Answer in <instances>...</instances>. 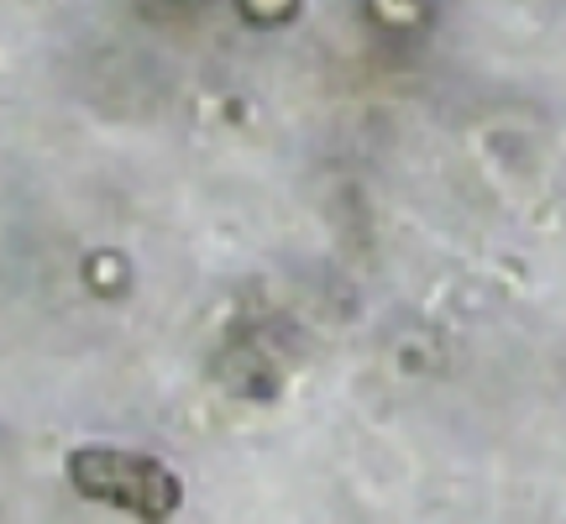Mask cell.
<instances>
[{"label":"cell","mask_w":566,"mask_h":524,"mask_svg":"<svg viewBox=\"0 0 566 524\" xmlns=\"http://www.w3.org/2000/svg\"><path fill=\"white\" fill-rule=\"evenodd\" d=\"M69 483L84 499L122 509V514L147 524H163L179 509V478L158 457H137V451H122V446H80V451H69Z\"/></svg>","instance_id":"1"}]
</instances>
